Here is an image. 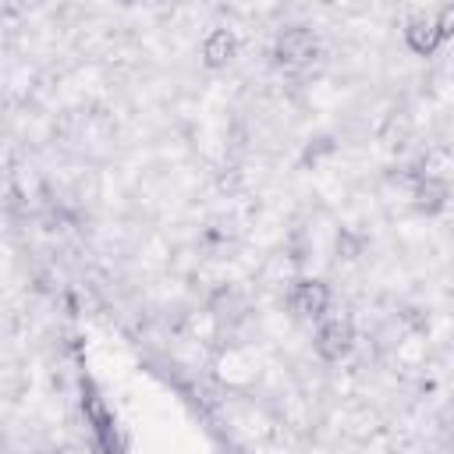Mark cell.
Listing matches in <instances>:
<instances>
[{
	"mask_svg": "<svg viewBox=\"0 0 454 454\" xmlns=\"http://www.w3.org/2000/svg\"><path fill=\"white\" fill-rule=\"evenodd\" d=\"M351 348V326L348 323H340V319H330L319 333H316V351L323 355V358H340L344 351Z\"/></svg>",
	"mask_w": 454,
	"mask_h": 454,
	"instance_id": "3",
	"label": "cell"
},
{
	"mask_svg": "<svg viewBox=\"0 0 454 454\" xmlns=\"http://www.w3.org/2000/svg\"><path fill=\"white\" fill-rule=\"evenodd\" d=\"M312 35L305 32V28H291V32H284L280 35V43H277V53H280V60H291V64H301L305 57H312Z\"/></svg>",
	"mask_w": 454,
	"mask_h": 454,
	"instance_id": "5",
	"label": "cell"
},
{
	"mask_svg": "<svg viewBox=\"0 0 454 454\" xmlns=\"http://www.w3.org/2000/svg\"><path fill=\"white\" fill-rule=\"evenodd\" d=\"M291 305L298 316H323L326 305H330V287L323 280H298L294 284V294H291Z\"/></svg>",
	"mask_w": 454,
	"mask_h": 454,
	"instance_id": "1",
	"label": "cell"
},
{
	"mask_svg": "<svg viewBox=\"0 0 454 454\" xmlns=\"http://www.w3.org/2000/svg\"><path fill=\"white\" fill-rule=\"evenodd\" d=\"M404 43H408V50H411V53L429 57V53L443 43L436 18H411V21L404 25Z\"/></svg>",
	"mask_w": 454,
	"mask_h": 454,
	"instance_id": "2",
	"label": "cell"
},
{
	"mask_svg": "<svg viewBox=\"0 0 454 454\" xmlns=\"http://www.w3.org/2000/svg\"><path fill=\"white\" fill-rule=\"evenodd\" d=\"M415 199H419V209H429V213H433V209L443 206V199H447V184L436 181V177H426V181L419 184Z\"/></svg>",
	"mask_w": 454,
	"mask_h": 454,
	"instance_id": "6",
	"label": "cell"
},
{
	"mask_svg": "<svg viewBox=\"0 0 454 454\" xmlns=\"http://www.w3.org/2000/svg\"><path fill=\"white\" fill-rule=\"evenodd\" d=\"M234 53H238V39H234L231 28H213V32L206 35V43H202V60H206L209 67L231 64Z\"/></svg>",
	"mask_w": 454,
	"mask_h": 454,
	"instance_id": "4",
	"label": "cell"
},
{
	"mask_svg": "<svg viewBox=\"0 0 454 454\" xmlns=\"http://www.w3.org/2000/svg\"><path fill=\"white\" fill-rule=\"evenodd\" d=\"M436 25H440V35H443V39H450V35H454V4H443V7H440Z\"/></svg>",
	"mask_w": 454,
	"mask_h": 454,
	"instance_id": "7",
	"label": "cell"
}]
</instances>
